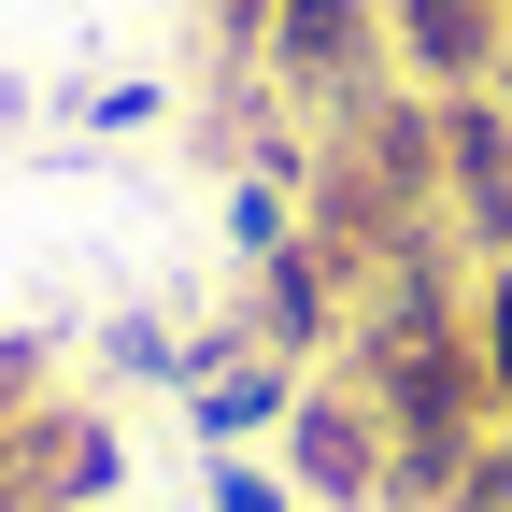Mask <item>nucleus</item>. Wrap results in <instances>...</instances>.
<instances>
[{
  "instance_id": "f257e3e1",
  "label": "nucleus",
  "mask_w": 512,
  "mask_h": 512,
  "mask_svg": "<svg viewBox=\"0 0 512 512\" xmlns=\"http://www.w3.org/2000/svg\"><path fill=\"white\" fill-rule=\"evenodd\" d=\"M441 114V214H456L484 256H512V100H427Z\"/></svg>"
},
{
  "instance_id": "f03ea898",
  "label": "nucleus",
  "mask_w": 512,
  "mask_h": 512,
  "mask_svg": "<svg viewBox=\"0 0 512 512\" xmlns=\"http://www.w3.org/2000/svg\"><path fill=\"white\" fill-rule=\"evenodd\" d=\"M285 456H299V484L328 498V512L399 498V470H384V427H370V399H356V384H342V399H299V413H285Z\"/></svg>"
},
{
  "instance_id": "7ed1b4c3",
  "label": "nucleus",
  "mask_w": 512,
  "mask_h": 512,
  "mask_svg": "<svg viewBox=\"0 0 512 512\" xmlns=\"http://www.w3.org/2000/svg\"><path fill=\"white\" fill-rule=\"evenodd\" d=\"M256 57H285L299 86H356V57H370V15H356V0H285Z\"/></svg>"
},
{
  "instance_id": "20e7f679",
  "label": "nucleus",
  "mask_w": 512,
  "mask_h": 512,
  "mask_svg": "<svg viewBox=\"0 0 512 512\" xmlns=\"http://www.w3.org/2000/svg\"><path fill=\"white\" fill-rule=\"evenodd\" d=\"M200 441H242V427H271V413H299V384H285V356H242V370H200Z\"/></svg>"
},
{
  "instance_id": "39448f33",
  "label": "nucleus",
  "mask_w": 512,
  "mask_h": 512,
  "mask_svg": "<svg viewBox=\"0 0 512 512\" xmlns=\"http://www.w3.org/2000/svg\"><path fill=\"white\" fill-rule=\"evenodd\" d=\"M470 356H484V399L512 413V256H484V285H470Z\"/></svg>"
},
{
  "instance_id": "423d86ee",
  "label": "nucleus",
  "mask_w": 512,
  "mask_h": 512,
  "mask_svg": "<svg viewBox=\"0 0 512 512\" xmlns=\"http://www.w3.org/2000/svg\"><path fill=\"white\" fill-rule=\"evenodd\" d=\"M15 441H29V399H15V356H0V512H29L15 498Z\"/></svg>"
},
{
  "instance_id": "0eeeda50",
  "label": "nucleus",
  "mask_w": 512,
  "mask_h": 512,
  "mask_svg": "<svg viewBox=\"0 0 512 512\" xmlns=\"http://www.w3.org/2000/svg\"><path fill=\"white\" fill-rule=\"evenodd\" d=\"M214 512H285V484L271 470H214Z\"/></svg>"
},
{
  "instance_id": "6e6552de",
  "label": "nucleus",
  "mask_w": 512,
  "mask_h": 512,
  "mask_svg": "<svg viewBox=\"0 0 512 512\" xmlns=\"http://www.w3.org/2000/svg\"><path fill=\"white\" fill-rule=\"evenodd\" d=\"M214 15H228V43H271V15H285V0H214Z\"/></svg>"
}]
</instances>
